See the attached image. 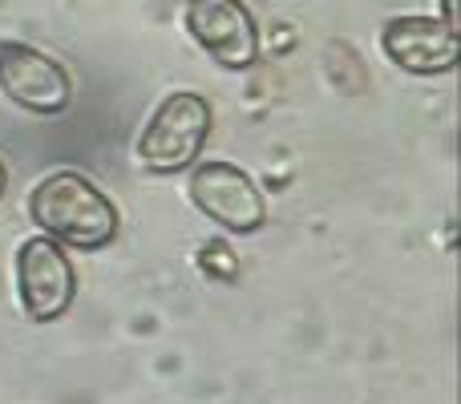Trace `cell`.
Instances as JSON below:
<instances>
[{"label":"cell","instance_id":"3957f363","mask_svg":"<svg viewBox=\"0 0 461 404\" xmlns=\"http://www.w3.org/2000/svg\"><path fill=\"white\" fill-rule=\"evenodd\" d=\"M16 300L32 324H53L77 300V271L57 238L32 235L16 247Z\"/></svg>","mask_w":461,"mask_h":404},{"label":"cell","instance_id":"52a82bcc","mask_svg":"<svg viewBox=\"0 0 461 404\" xmlns=\"http://www.w3.org/2000/svg\"><path fill=\"white\" fill-rule=\"evenodd\" d=\"M381 49L397 69L417 73V77H438V73L457 69L461 61L457 29L441 16H393L381 29Z\"/></svg>","mask_w":461,"mask_h":404},{"label":"cell","instance_id":"9c48e42d","mask_svg":"<svg viewBox=\"0 0 461 404\" xmlns=\"http://www.w3.org/2000/svg\"><path fill=\"white\" fill-rule=\"evenodd\" d=\"M5 191H8V166L0 162V199H5Z\"/></svg>","mask_w":461,"mask_h":404},{"label":"cell","instance_id":"7a4b0ae2","mask_svg":"<svg viewBox=\"0 0 461 404\" xmlns=\"http://www.w3.org/2000/svg\"><path fill=\"white\" fill-rule=\"evenodd\" d=\"M211 138V105L203 94H170L150 113L146 130L138 134V162L150 175H178V170L194 166Z\"/></svg>","mask_w":461,"mask_h":404},{"label":"cell","instance_id":"277c9868","mask_svg":"<svg viewBox=\"0 0 461 404\" xmlns=\"http://www.w3.org/2000/svg\"><path fill=\"white\" fill-rule=\"evenodd\" d=\"M0 94L24 113L57 118L73 102V77L45 49L24 40H0Z\"/></svg>","mask_w":461,"mask_h":404},{"label":"cell","instance_id":"6da1fadb","mask_svg":"<svg viewBox=\"0 0 461 404\" xmlns=\"http://www.w3.org/2000/svg\"><path fill=\"white\" fill-rule=\"evenodd\" d=\"M29 219L41 227V235L77 251L110 247L118 235V206L94 178L77 170H57L41 178L29 194Z\"/></svg>","mask_w":461,"mask_h":404},{"label":"cell","instance_id":"5b68a950","mask_svg":"<svg viewBox=\"0 0 461 404\" xmlns=\"http://www.w3.org/2000/svg\"><path fill=\"white\" fill-rule=\"evenodd\" d=\"M191 202L230 235H255L267 227V202L251 175L230 162H199L191 170Z\"/></svg>","mask_w":461,"mask_h":404},{"label":"cell","instance_id":"ba28073f","mask_svg":"<svg viewBox=\"0 0 461 404\" xmlns=\"http://www.w3.org/2000/svg\"><path fill=\"white\" fill-rule=\"evenodd\" d=\"M441 21L457 29V0H441Z\"/></svg>","mask_w":461,"mask_h":404},{"label":"cell","instance_id":"8992f818","mask_svg":"<svg viewBox=\"0 0 461 404\" xmlns=\"http://www.w3.org/2000/svg\"><path fill=\"white\" fill-rule=\"evenodd\" d=\"M186 32L207 49V57L223 69H251L259 57V29L243 0H191Z\"/></svg>","mask_w":461,"mask_h":404}]
</instances>
